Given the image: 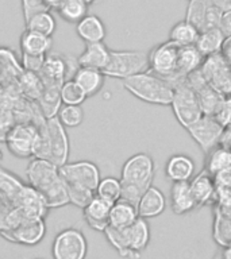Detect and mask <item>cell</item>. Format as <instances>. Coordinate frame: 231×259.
<instances>
[{
	"label": "cell",
	"mask_w": 231,
	"mask_h": 259,
	"mask_svg": "<svg viewBox=\"0 0 231 259\" xmlns=\"http://www.w3.org/2000/svg\"><path fill=\"white\" fill-rule=\"evenodd\" d=\"M27 184L42 196L48 208H61L70 204L68 188L61 177L60 167L46 159L31 158L26 169Z\"/></svg>",
	"instance_id": "obj_1"
},
{
	"label": "cell",
	"mask_w": 231,
	"mask_h": 259,
	"mask_svg": "<svg viewBox=\"0 0 231 259\" xmlns=\"http://www.w3.org/2000/svg\"><path fill=\"white\" fill-rule=\"evenodd\" d=\"M24 26H26L24 30L38 32L45 36H53L57 27L56 19L50 11L40 12V14L31 16L27 22H24Z\"/></svg>",
	"instance_id": "obj_30"
},
{
	"label": "cell",
	"mask_w": 231,
	"mask_h": 259,
	"mask_svg": "<svg viewBox=\"0 0 231 259\" xmlns=\"http://www.w3.org/2000/svg\"><path fill=\"white\" fill-rule=\"evenodd\" d=\"M45 58L46 56H28V54H22V65L26 72L38 73L41 72V69L44 66Z\"/></svg>",
	"instance_id": "obj_36"
},
{
	"label": "cell",
	"mask_w": 231,
	"mask_h": 259,
	"mask_svg": "<svg viewBox=\"0 0 231 259\" xmlns=\"http://www.w3.org/2000/svg\"><path fill=\"white\" fill-rule=\"evenodd\" d=\"M109 54H111V50L103 42L87 44L83 53L77 57V62L81 68L97 69L103 72L105 66L108 65Z\"/></svg>",
	"instance_id": "obj_17"
},
{
	"label": "cell",
	"mask_w": 231,
	"mask_h": 259,
	"mask_svg": "<svg viewBox=\"0 0 231 259\" xmlns=\"http://www.w3.org/2000/svg\"><path fill=\"white\" fill-rule=\"evenodd\" d=\"M57 117L60 119L64 127L74 128V127H79L84 120V111L81 108V105H64L58 111Z\"/></svg>",
	"instance_id": "obj_34"
},
{
	"label": "cell",
	"mask_w": 231,
	"mask_h": 259,
	"mask_svg": "<svg viewBox=\"0 0 231 259\" xmlns=\"http://www.w3.org/2000/svg\"><path fill=\"white\" fill-rule=\"evenodd\" d=\"M88 7L85 0H64L56 11L65 22L77 24L88 15Z\"/></svg>",
	"instance_id": "obj_29"
},
{
	"label": "cell",
	"mask_w": 231,
	"mask_h": 259,
	"mask_svg": "<svg viewBox=\"0 0 231 259\" xmlns=\"http://www.w3.org/2000/svg\"><path fill=\"white\" fill-rule=\"evenodd\" d=\"M87 254L88 242L85 235L77 228H65L53 240L52 255L54 259H85Z\"/></svg>",
	"instance_id": "obj_11"
},
{
	"label": "cell",
	"mask_w": 231,
	"mask_h": 259,
	"mask_svg": "<svg viewBox=\"0 0 231 259\" xmlns=\"http://www.w3.org/2000/svg\"><path fill=\"white\" fill-rule=\"evenodd\" d=\"M40 141V125L31 121L18 123L7 131L6 145L12 155L18 158H34Z\"/></svg>",
	"instance_id": "obj_10"
},
{
	"label": "cell",
	"mask_w": 231,
	"mask_h": 259,
	"mask_svg": "<svg viewBox=\"0 0 231 259\" xmlns=\"http://www.w3.org/2000/svg\"><path fill=\"white\" fill-rule=\"evenodd\" d=\"M46 226L44 219H26L14 230L2 232L6 240L22 246H35L44 239Z\"/></svg>",
	"instance_id": "obj_14"
},
{
	"label": "cell",
	"mask_w": 231,
	"mask_h": 259,
	"mask_svg": "<svg viewBox=\"0 0 231 259\" xmlns=\"http://www.w3.org/2000/svg\"><path fill=\"white\" fill-rule=\"evenodd\" d=\"M166 200L161 190L156 186H150L138 202V213L139 218L151 219L157 218L165 210Z\"/></svg>",
	"instance_id": "obj_20"
},
{
	"label": "cell",
	"mask_w": 231,
	"mask_h": 259,
	"mask_svg": "<svg viewBox=\"0 0 231 259\" xmlns=\"http://www.w3.org/2000/svg\"><path fill=\"white\" fill-rule=\"evenodd\" d=\"M178 50L180 48L177 45L168 39L166 42L154 46L147 53L149 54V72L169 81L173 87L180 82L177 78Z\"/></svg>",
	"instance_id": "obj_8"
},
{
	"label": "cell",
	"mask_w": 231,
	"mask_h": 259,
	"mask_svg": "<svg viewBox=\"0 0 231 259\" xmlns=\"http://www.w3.org/2000/svg\"><path fill=\"white\" fill-rule=\"evenodd\" d=\"M104 73L97 69L91 68H79L74 73L72 80H74L79 84L83 91H84L85 96L91 97L95 96L99 93L104 85Z\"/></svg>",
	"instance_id": "obj_25"
},
{
	"label": "cell",
	"mask_w": 231,
	"mask_h": 259,
	"mask_svg": "<svg viewBox=\"0 0 231 259\" xmlns=\"http://www.w3.org/2000/svg\"><path fill=\"white\" fill-rule=\"evenodd\" d=\"M185 130L204 154H208L211 150L220 145V139L224 133V127L214 116L208 115H203L198 121Z\"/></svg>",
	"instance_id": "obj_13"
},
{
	"label": "cell",
	"mask_w": 231,
	"mask_h": 259,
	"mask_svg": "<svg viewBox=\"0 0 231 259\" xmlns=\"http://www.w3.org/2000/svg\"><path fill=\"white\" fill-rule=\"evenodd\" d=\"M123 87L138 100L147 104L170 105L173 100V85L149 70L123 80Z\"/></svg>",
	"instance_id": "obj_4"
},
{
	"label": "cell",
	"mask_w": 231,
	"mask_h": 259,
	"mask_svg": "<svg viewBox=\"0 0 231 259\" xmlns=\"http://www.w3.org/2000/svg\"><path fill=\"white\" fill-rule=\"evenodd\" d=\"M189 185L198 208L208 205L214 201L216 196V186H215L214 178L207 170H203L198 176H194V178L189 181Z\"/></svg>",
	"instance_id": "obj_19"
},
{
	"label": "cell",
	"mask_w": 231,
	"mask_h": 259,
	"mask_svg": "<svg viewBox=\"0 0 231 259\" xmlns=\"http://www.w3.org/2000/svg\"><path fill=\"white\" fill-rule=\"evenodd\" d=\"M170 208L177 216L190 213L198 208V204L195 201L194 194L190 190L189 181L173 182L170 188Z\"/></svg>",
	"instance_id": "obj_16"
},
{
	"label": "cell",
	"mask_w": 231,
	"mask_h": 259,
	"mask_svg": "<svg viewBox=\"0 0 231 259\" xmlns=\"http://www.w3.org/2000/svg\"><path fill=\"white\" fill-rule=\"evenodd\" d=\"M53 48L52 36L41 35L38 32L24 30L20 35V49L22 54L28 56H48Z\"/></svg>",
	"instance_id": "obj_23"
},
{
	"label": "cell",
	"mask_w": 231,
	"mask_h": 259,
	"mask_svg": "<svg viewBox=\"0 0 231 259\" xmlns=\"http://www.w3.org/2000/svg\"><path fill=\"white\" fill-rule=\"evenodd\" d=\"M61 103L64 105H81L85 101L84 91L74 80H66L60 89Z\"/></svg>",
	"instance_id": "obj_33"
},
{
	"label": "cell",
	"mask_w": 231,
	"mask_h": 259,
	"mask_svg": "<svg viewBox=\"0 0 231 259\" xmlns=\"http://www.w3.org/2000/svg\"><path fill=\"white\" fill-rule=\"evenodd\" d=\"M206 170L211 176L222 174L231 169V149L219 145L206 154Z\"/></svg>",
	"instance_id": "obj_27"
},
{
	"label": "cell",
	"mask_w": 231,
	"mask_h": 259,
	"mask_svg": "<svg viewBox=\"0 0 231 259\" xmlns=\"http://www.w3.org/2000/svg\"><path fill=\"white\" fill-rule=\"evenodd\" d=\"M22 11H23L24 22H27L31 16L50 10L44 3V0H22Z\"/></svg>",
	"instance_id": "obj_35"
},
{
	"label": "cell",
	"mask_w": 231,
	"mask_h": 259,
	"mask_svg": "<svg viewBox=\"0 0 231 259\" xmlns=\"http://www.w3.org/2000/svg\"><path fill=\"white\" fill-rule=\"evenodd\" d=\"M224 39H226V35L223 34L220 28H210V30H206L199 34L198 42L195 46L206 58V57L220 53Z\"/></svg>",
	"instance_id": "obj_26"
},
{
	"label": "cell",
	"mask_w": 231,
	"mask_h": 259,
	"mask_svg": "<svg viewBox=\"0 0 231 259\" xmlns=\"http://www.w3.org/2000/svg\"><path fill=\"white\" fill-rule=\"evenodd\" d=\"M111 206H112L111 202L105 201V200L100 198L99 196H95L88 205L83 209L85 223L92 230L99 231V232H104L107 230V227L109 226Z\"/></svg>",
	"instance_id": "obj_15"
},
{
	"label": "cell",
	"mask_w": 231,
	"mask_h": 259,
	"mask_svg": "<svg viewBox=\"0 0 231 259\" xmlns=\"http://www.w3.org/2000/svg\"><path fill=\"white\" fill-rule=\"evenodd\" d=\"M199 72L215 91L231 97V69L220 53L206 57Z\"/></svg>",
	"instance_id": "obj_12"
},
{
	"label": "cell",
	"mask_w": 231,
	"mask_h": 259,
	"mask_svg": "<svg viewBox=\"0 0 231 259\" xmlns=\"http://www.w3.org/2000/svg\"><path fill=\"white\" fill-rule=\"evenodd\" d=\"M85 2H87V3H88V4H92L93 2H95V0H85Z\"/></svg>",
	"instance_id": "obj_43"
},
{
	"label": "cell",
	"mask_w": 231,
	"mask_h": 259,
	"mask_svg": "<svg viewBox=\"0 0 231 259\" xmlns=\"http://www.w3.org/2000/svg\"><path fill=\"white\" fill-rule=\"evenodd\" d=\"M149 70V54L141 50H111L104 76L122 81Z\"/></svg>",
	"instance_id": "obj_5"
},
{
	"label": "cell",
	"mask_w": 231,
	"mask_h": 259,
	"mask_svg": "<svg viewBox=\"0 0 231 259\" xmlns=\"http://www.w3.org/2000/svg\"><path fill=\"white\" fill-rule=\"evenodd\" d=\"M204 62V57L199 52L196 46H185L178 50L177 78L178 81L185 80L192 73L198 72Z\"/></svg>",
	"instance_id": "obj_24"
},
{
	"label": "cell",
	"mask_w": 231,
	"mask_h": 259,
	"mask_svg": "<svg viewBox=\"0 0 231 259\" xmlns=\"http://www.w3.org/2000/svg\"><path fill=\"white\" fill-rule=\"evenodd\" d=\"M215 6H218L223 12L231 11V0H212Z\"/></svg>",
	"instance_id": "obj_40"
},
{
	"label": "cell",
	"mask_w": 231,
	"mask_h": 259,
	"mask_svg": "<svg viewBox=\"0 0 231 259\" xmlns=\"http://www.w3.org/2000/svg\"><path fill=\"white\" fill-rule=\"evenodd\" d=\"M70 143L66 130L57 116L45 119L40 124V141L34 158L46 159L61 167L68 163Z\"/></svg>",
	"instance_id": "obj_2"
},
{
	"label": "cell",
	"mask_w": 231,
	"mask_h": 259,
	"mask_svg": "<svg viewBox=\"0 0 231 259\" xmlns=\"http://www.w3.org/2000/svg\"><path fill=\"white\" fill-rule=\"evenodd\" d=\"M138 218H139L138 206L121 198L119 201L113 202L111 206L108 227H112L117 230H123V228H127L134 224Z\"/></svg>",
	"instance_id": "obj_21"
},
{
	"label": "cell",
	"mask_w": 231,
	"mask_h": 259,
	"mask_svg": "<svg viewBox=\"0 0 231 259\" xmlns=\"http://www.w3.org/2000/svg\"><path fill=\"white\" fill-rule=\"evenodd\" d=\"M104 235L109 244L118 251L121 256L139 259L142 251L146 250L150 242L149 223L146 219L138 218L134 224L123 230L107 227Z\"/></svg>",
	"instance_id": "obj_3"
},
{
	"label": "cell",
	"mask_w": 231,
	"mask_h": 259,
	"mask_svg": "<svg viewBox=\"0 0 231 259\" xmlns=\"http://www.w3.org/2000/svg\"><path fill=\"white\" fill-rule=\"evenodd\" d=\"M154 176L156 166L153 158L146 153H137L123 163L121 182L135 186L145 193L150 186H153Z\"/></svg>",
	"instance_id": "obj_7"
},
{
	"label": "cell",
	"mask_w": 231,
	"mask_h": 259,
	"mask_svg": "<svg viewBox=\"0 0 231 259\" xmlns=\"http://www.w3.org/2000/svg\"><path fill=\"white\" fill-rule=\"evenodd\" d=\"M96 196L105 200V201L117 202L122 197V182L115 177L101 178L96 189Z\"/></svg>",
	"instance_id": "obj_32"
},
{
	"label": "cell",
	"mask_w": 231,
	"mask_h": 259,
	"mask_svg": "<svg viewBox=\"0 0 231 259\" xmlns=\"http://www.w3.org/2000/svg\"><path fill=\"white\" fill-rule=\"evenodd\" d=\"M0 159H2V153H0Z\"/></svg>",
	"instance_id": "obj_44"
},
{
	"label": "cell",
	"mask_w": 231,
	"mask_h": 259,
	"mask_svg": "<svg viewBox=\"0 0 231 259\" xmlns=\"http://www.w3.org/2000/svg\"><path fill=\"white\" fill-rule=\"evenodd\" d=\"M36 259H40V258H36Z\"/></svg>",
	"instance_id": "obj_46"
},
{
	"label": "cell",
	"mask_w": 231,
	"mask_h": 259,
	"mask_svg": "<svg viewBox=\"0 0 231 259\" xmlns=\"http://www.w3.org/2000/svg\"><path fill=\"white\" fill-rule=\"evenodd\" d=\"M188 2H190V0H188Z\"/></svg>",
	"instance_id": "obj_45"
},
{
	"label": "cell",
	"mask_w": 231,
	"mask_h": 259,
	"mask_svg": "<svg viewBox=\"0 0 231 259\" xmlns=\"http://www.w3.org/2000/svg\"><path fill=\"white\" fill-rule=\"evenodd\" d=\"M61 177L64 178L68 189L89 190L96 193L100 182V170L91 161L68 162L60 167Z\"/></svg>",
	"instance_id": "obj_9"
},
{
	"label": "cell",
	"mask_w": 231,
	"mask_h": 259,
	"mask_svg": "<svg viewBox=\"0 0 231 259\" xmlns=\"http://www.w3.org/2000/svg\"><path fill=\"white\" fill-rule=\"evenodd\" d=\"M219 28L222 30L223 34L226 35V38L231 35V11H227L223 14Z\"/></svg>",
	"instance_id": "obj_38"
},
{
	"label": "cell",
	"mask_w": 231,
	"mask_h": 259,
	"mask_svg": "<svg viewBox=\"0 0 231 259\" xmlns=\"http://www.w3.org/2000/svg\"><path fill=\"white\" fill-rule=\"evenodd\" d=\"M195 161L185 154H174L168 159L165 166L166 177L172 182L190 181L195 176Z\"/></svg>",
	"instance_id": "obj_18"
},
{
	"label": "cell",
	"mask_w": 231,
	"mask_h": 259,
	"mask_svg": "<svg viewBox=\"0 0 231 259\" xmlns=\"http://www.w3.org/2000/svg\"><path fill=\"white\" fill-rule=\"evenodd\" d=\"M198 28L194 24L189 23L188 20H181L172 27L169 32V40L173 42L178 48H185V46H195L199 38Z\"/></svg>",
	"instance_id": "obj_28"
},
{
	"label": "cell",
	"mask_w": 231,
	"mask_h": 259,
	"mask_svg": "<svg viewBox=\"0 0 231 259\" xmlns=\"http://www.w3.org/2000/svg\"><path fill=\"white\" fill-rule=\"evenodd\" d=\"M170 107L177 121L184 128H188L204 115L200 101L186 78L174 85L173 100Z\"/></svg>",
	"instance_id": "obj_6"
},
{
	"label": "cell",
	"mask_w": 231,
	"mask_h": 259,
	"mask_svg": "<svg viewBox=\"0 0 231 259\" xmlns=\"http://www.w3.org/2000/svg\"><path fill=\"white\" fill-rule=\"evenodd\" d=\"M64 0H44V3L48 6V8L52 11V10H54L56 11L57 8L60 7V4L62 3Z\"/></svg>",
	"instance_id": "obj_41"
},
{
	"label": "cell",
	"mask_w": 231,
	"mask_h": 259,
	"mask_svg": "<svg viewBox=\"0 0 231 259\" xmlns=\"http://www.w3.org/2000/svg\"><path fill=\"white\" fill-rule=\"evenodd\" d=\"M215 240L220 246H228L231 243V209H219L215 219Z\"/></svg>",
	"instance_id": "obj_31"
},
{
	"label": "cell",
	"mask_w": 231,
	"mask_h": 259,
	"mask_svg": "<svg viewBox=\"0 0 231 259\" xmlns=\"http://www.w3.org/2000/svg\"><path fill=\"white\" fill-rule=\"evenodd\" d=\"M220 54H222L224 61H226L227 65L231 69V35L227 36L226 39H224V44H223L222 50H220Z\"/></svg>",
	"instance_id": "obj_39"
},
{
	"label": "cell",
	"mask_w": 231,
	"mask_h": 259,
	"mask_svg": "<svg viewBox=\"0 0 231 259\" xmlns=\"http://www.w3.org/2000/svg\"><path fill=\"white\" fill-rule=\"evenodd\" d=\"M220 259H231V243L228 246L223 247V250L219 252Z\"/></svg>",
	"instance_id": "obj_42"
},
{
	"label": "cell",
	"mask_w": 231,
	"mask_h": 259,
	"mask_svg": "<svg viewBox=\"0 0 231 259\" xmlns=\"http://www.w3.org/2000/svg\"><path fill=\"white\" fill-rule=\"evenodd\" d=\"M15 206L12 205V202L10 201V198L0 192V231L4 228V224H6V220H7L8 214L11 213V210L14 209Z\"/></svg>",
	"instance_id": "obj_37"
},
{
	"label": "cell",
	"mask_w": 231,
	"mask_h": 259,
	"mask_svg": "<svg viewBox=\"0 0 231 259\" xmlns=\"http://www.w3.org/2000/svg\"><path fill=\"white\" fill-rule=\"evenodd\" d=\"M77 35L84 40L85 44L103 42L107 35V28L104 22L97 15H87L83 20L76 24Z\"/></svg>",
	"instance_id": "obj_22"
}]
</instances>
